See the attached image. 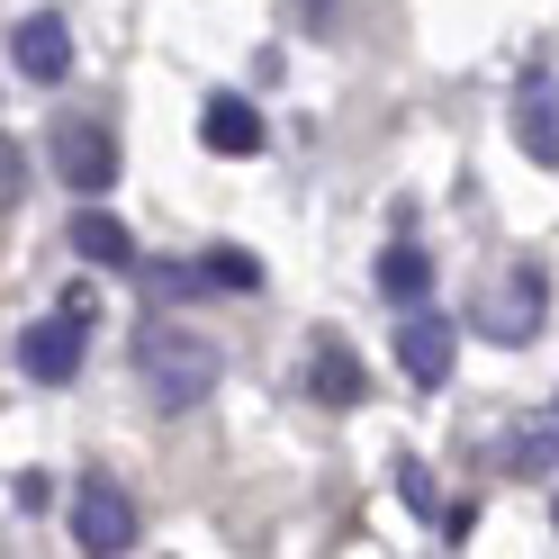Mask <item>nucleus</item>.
Returning <instances> with one entry per match:
<instances>
[{
    "label": "nucleus",
    "instance_id": "obj_5",
    "mask_svg": "<svg viewBox=\"0 0 559 559\" xmlns=\"http://www.w3.org/2000/svg\"><path fill=\"white\" fill-rule=\"evenodd\" d=\"M55 171H63L82 199H109V190H118V135L91 127V118H63V127H55Z\"/></svg>",
    "mask_w": 559,
    "mask_h": 559
},
{
    "label": "nucleus",
    "instance_id": "obj_6",
    "mask_svg": "<svg viewBox=\"0 0 559 559\" xmlns=\"http://www.w3.org/2000/svg\"><path fill=\"white\" fill-rule=\"evenodd\" d=\"M10 73L37 82V91H55L63 73H73V27H63L55 10H27V19L10 27Z\"/></svg>",
    "mask_w": 559,
    "mask_h": 559
},
{
    "label": "nucleus",
    "instance_id": "obj_11",
    "mask_svg": "<svg viewBox=\"0 0 559 559\" xmlns=\"http://www.w3.org/2000/svg\"><path fill=\"white\" fill-rule=\"evenodd\" d=\"M73 253H82L91 271H127V262H135V235L109 217V207H91V199H82V217H73Z\"/></svg>",
    "mask_w": 559,
    "mask_h": 559
},
{
    "label": "nucleus",
    "instance_id": "obj_10",
    "mask_svg": "<svg viewBox=\"0 0 559 559\" xmlns=\"http://www.w3.org/2000/svg\"><path fill=\"white\" fill-rule=\"evenodd\" d=\"M298 379H307V389H317L325 406H361V397H370V379H361V361L343 353L334 334H317V343H307V370H298Z\"/></svg>",
    "mask_w": 559,
    "mask_h": 559
},
{
    "label": "nucleus",
    "instance_id": "obj_7",
    "mask_svg": "<svg viewBox=\"0 0 559 559\" xmlns=\"http://www.w3.org/2000/svg\"><path fill=\"white\" fill-rule=\"evenodd\" d=\"M451 353H461V343H451V325L425 317V307L397 325V370L415 379V389H442V379H451Z\"/></svg>",
    "mask_w": 559,
    "mask_h": 559
},
{
    "label": "nucleus",
    "instance_id": "obj_13",
    "mask_svg": "<svg viewBox=\"0 0 559 559\" xmlns=\"http://www.w3.org/2000/svg\"><path fill=\"white\" fill-rule=\"evenodd\" d=\"M207 280H217V289H262V262H253V253H217Z\"/></svg>",
    "mask_w": 559,
    "mask_h": 559
},
{
    "label": "nucleus",
    "instance_id": "obj_12",
    "mask_svg": "<svg viewBox=\"0 0 559 559\" xmlns=\"http://www.w3.org/2000/svg\"><path fill=\"white\" fill-rule=\"evenodd\" d=\"M425 289H433V253H425V243H389V253H379V298L415 307Z\"/></svg>",
    "mask_w": 559,
    "mask_h": 559
},
{
    "label": "nucleus",
    "instance_id": "obj_15",
    "mask_svg": "<svg viewBox=\"0 0 559 559\" xmlns=\"http://www.w3.org/2000/svg\"><path fill=\"white\" fill-rule=\"evenodd\" d=\"M397 487H406V506H415V514H433V478L415 469V461H406V478H397Z\"/></svg>",
    "mask_w": 559,
    "mask_h": 559
},
{
    "label": "nucleus",
    "instance_id": "obj_9",
    "mask_svg": "<svg viewBox=\"0 0 559 559\" xmlns=\"http://www.w3.org/2000/svg\"><path fill=\"white\" fill-rule=\"evenodd\" d=\"M199 145L207 154H262V109H253V99H235V91H217L199 109Z\"/></svg>",
    "mask_w": 559,
    "mask_h": 559
},
{
    "label": "nucleus",
    "instance_id": "obj_3",
    "mask_svg": "<svg viewBox=\"0 0 559 559\" xmlns=\"http://www.w3.org/2000/svg\"><path fill=\"white\" fill-rule=\"evenodd\" d=\"M73 542L91 550V559H118V550H135V497H127V487L118 478H82L73 487Z\"/></svg>",
    "mask_w": 559,
    "mask_h": 559
},
{
    "label": "nucleus",
    "instance_id": "obj_14",
    "mask_svg": "<svg viewBox=\"0 0 559 559\" xmlns=\"http://www.w3.org/2000/svg\"><path fill=\"white\" fill-rule=\"evenodd\" d=\"M550 461H559V433H533V442H514V469H523V478H542Z\"/></svg>",
    "mask_w": 559,
    "mask_h": 559
},
{
    "label": "nucleus",
    "instance_id": "obj_2",
    "mask_svg": "<svg viewBox=\"0 0 559 559\" xmlns=\"http://www.w3.org/2000/svg\"><path fill=\"white\" fill-rule=\"evenodd\" d=\"M542 307H550V271L523 262V271H506L497 289L469 307V325H478L487 343H533V334H542Z\"/></svg>",
    "mask_w": 559,
    "mask_h": 559
},
{
    "label": "nucleus",
    "instance_id": "obj_1",
    "mask_svg": "<svg viewBox=\"0 0 559 559\" xmlns=\"http://www.w3.org/2000/svg\"><path fill=\"white\" fill-rule=\"evenodd\" d=\"M135 361H145V389H154L163 415L207 406V397H217V379H226V353L207 334H190V325H154L145 343H135Z\"/></svg>",
    "mask_w": 559,
    "mask_h": 559
},
{
    "label": "nucleus",
    "instance_id": "obj_8",
    "mask_svg": "<svg viewBox=\"0 0 559 559\" xmlns=\"http://www.w3.org/2000/svg\"><path fill=\"white\" fill-rule=\"evenodd\" d=\"M514 135H523V154L533 163H559V82L550 73H533L514 91Z\"/></svg>",
    "mask_w": 559,
    "mask_h": 559
},
{
    "label": "nucleus",
    "instance_id": "obj_4",
    "mask_svg": "<svg viewBox=\"0 0 559 559\" xmlns=\"http://www.w3.org/2000/svg\"><path fill=\"white\" fill-rule=\"evenodd\" d=\"M19 370L37 379V389H73V379H82V317H73V307L19 325Z\"/></svg>",
    "mask_w": 559,
    "mask_h": 559
}]
</instances>
